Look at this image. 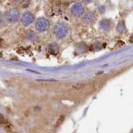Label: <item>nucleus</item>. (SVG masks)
<instances>
[{
	"instance_id": "obj_7",
	"label": "nucleus",
	"mask_w": 133,
	"mask_h": 133,
	"mask_svg": "<svg viewBox=\"0 0 133 133\" xmlns=\"http://www.w3.org/2000/svg\"><path fill=\"white\" fill-rule=\"evenodd\" d=\"M112 27V21H110V19H104L100 22V27L104 31H107L110 30Z\"/></svg>"
},
{
	"instance_id": "obj_8",
	"label": "nucleus",
	"mask_w": 133,
	"mask_h": 133,
	"mask_svg": "<svg viewBox=\"0 0 133 133\" xmlns=\"http://www.w3.org/2000/svg\"><path fill=\"white\" fill-rule=\"evenodd\" d=\"M124 23H123V21H120L118 25H117V27H116V30L118 31V32H122L123 31L122 30L124 29Z\"/></svg>"
},
{
	"instance_id": "obj_4",
	"label": "nucleus",
	"mask_w": 133,
	"mask_h": 133,
	"mask_svg": "<svg viewBox=\"0 0 133 133\" xmlns=\"http://www.w3.org/2000/svg\"><path fill=\"white\" fill-rule=\"evenodd\" d=\"M50 25H51V23H50L49 20L46 17H41L37 19L35 26L37 31L42 32L48 30Z\"/></svg>"
},
{
	"instance_id": "obj_10",
	"label": "nucleus",
	"mask_w": 133,
	"mask_h": 133,
	"mask_svg": "<svg viewBox=\"0 0 133 133\" xmlns=\"http://www.w3.org/2000/svg\"><path fill=\"white\" fill-rule=\"evenodd\" d=\"M104 6H100L98 8V11H99L101 13H103L104 11Z\"/></svg>"
},
{
	"instance_id": "obj_11",
	"label": "nucleus",
	"mask_w": 133,
	"mask_h": 133,
	"mask_svg": "<svg viewBox=\"0 0 133 133\" xmlns=\"http://www.w3.org/2000/svg\"><path fill=\"white\" fill-rule=\"evenodd\" d=\"M11 2H12L13 3H16V4H17V3H21V2H22L23 0H11Z\"/></svg>"
},
{
	"instance_id": "obj_3",
	"label": "nucleus",
	"mask_w": 133,
	"mask_h": 133,
	"mask_svg": "<svg viewBox=\"0 0 133 133\" xmlns=\"http://www.w3.org/2000/svg\"><path fill=\"white\" fill-rule=\"evenodd\" d=\"M71 13L72 15L76 18L83 17L85 14V5L81 2H75L71 6Z\"/></svg>"
},
{
	"instance_id": "obj_9",
	"label": "nucleus",
	"mask_w": 133,
	"mask_h": 133,
	"mask_svg": "<svg viewBox=\"0 0 133 133\" xmlns=\"http://www.w3.org/2000/svg\"><path fill=\"white\" fill-rule=\"evenodd\" d=\"M82 2L85 4H89L92 2V0H82Z\"/></svg>"
},
{
	"instance_id": "obj_2",
	"label": "nucleus",
	"mask_w": 133,
	"mask_h": 133,
	"mask_svg": "<svg viewBox=\"0 0 133 133\" xmlns=\"http://www.w3.org/2000/svg\"><path fill=\"white\" fill-rule=\"evenodd\" d=\"M69 31L68 27L66 24L64 23H57L55 25L54 28H53V32H54L55 35L56 36L58 39H63L65 37Z\"/></svg>"
},
{
	"instance_id": "obj_5",
	"label": "nucleus",
	"mask_w": 133,
	"mask_h": 133,
	"mask_svg": "<svg viewBox=\"0 0 133 133\" xmlns=\"http://www.w3.org/2000/svg\"><path fill=\"white\" fill-rule=\"evenodd\" d=\"M35 20V15L31 11H27L23 14L21 17V24L25 27L30 25Z\"/></svg>"
},
{
	"instance_id": "obj_6",
	"label": "nucleus",
	"mask_w": 133,
	"mask_h": 133,
	"mask_svg": "<svg viewBox=\"0 0 133 133\" xmlns=\"http://www.w3.org/2000/svg\"><path fill=\"white\" fill-rule=\"evenodd\" d=\"M97 15L93 11H88L82 17V21L87 25H90L96 21Z\"/></svg>"
},
{
	"instance_id": "obj_1",
	"label": "nucleus",
	"mask_w": 133,
	"mask_h": 133,
	"mask_svg": "<svg viewBox=\"0 0 133 133\" xmlns=\"http://www.w3.org/2000/svg\"><path fill=\"white\" fill-rule=\"evenodd\" d=\"M5 19L9 23H15L21 19L20 11L16 7H11L5 13Z\"/></svg>"
}]
</instances>
